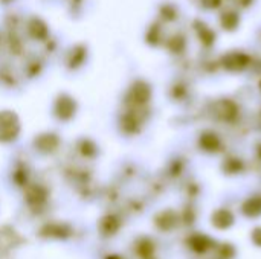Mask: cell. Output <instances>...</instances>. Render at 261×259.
Listing matches in <instances>:
<instances>
[{"label":"cell","mask_w":261,"mask_h":259,"mask_svg":"<svg viewBox=\"0 0 261 259\" xmlns=\"http://www.w3.org/2000/svg\"><path fill=\"white\" fill-rule=\"evenodd\" d=\"M252 241H254V244H257L258 247H261V227L254 229V232H252Z\"/></svg>","instance_id":"5b68a950"},{"label":"cell","mask_w":261,"mask_h":259,"mask_svg":"<svg viewBox=\"0 0 261 259\" xmlns=\"http://www.w3.org/2000/svg\"><path fill=\"white\" fill-rule=\"evenodd\" d=\"M200 147L206 151H216L219 150L220 147V140H219V136L216 133H211V131H206L200 136Z\"/></svg>","instance_id":"7a4b0ae2"},{"label":"cell","mask_w":261,"mask_h":259,"mask_svg":"<svg viewBox=\"0 0 261 259\" xmlns=\"http://www.w3.org/2000/svg\"><path fill=\"white\" fill-rule=\"evenodd\" d=\"M234 224V215L226 209H219L213 214V226L217 229H228Z\"/></svg>","instance_id":"6da1fadb"},{"label":"cell","mask_w":261,"mask_h":259,"mask_svg":"<svg viewBox=\"0 0 261 259\" xmlns=\"http://www.w3.org/2000/svg\"><path fill=\"white\" fill-rule=\"evenodd\" d=\"M190 246H191V249H194L196 252H206V250L210 249V246H211V241H210V238L205 237V235H194V237H191V240H190Z\"/></svg>","instance_id":"3957f363"},{"label":"cell","mask_w":261,"mask_h":259,"mask_svg":"<svg viewBox=\"0 0 261 259\" xmlns=\"http://www.w3.org/2000/svg\"><path fill=\"white\" fill-rule=\"evenodd\" d=\"M243 212L248 215V217H257L261 214V198L260 197H254V198H249L245 206H243Z\"/></svg>","instance_id":"277c9868"}]
</instances>
